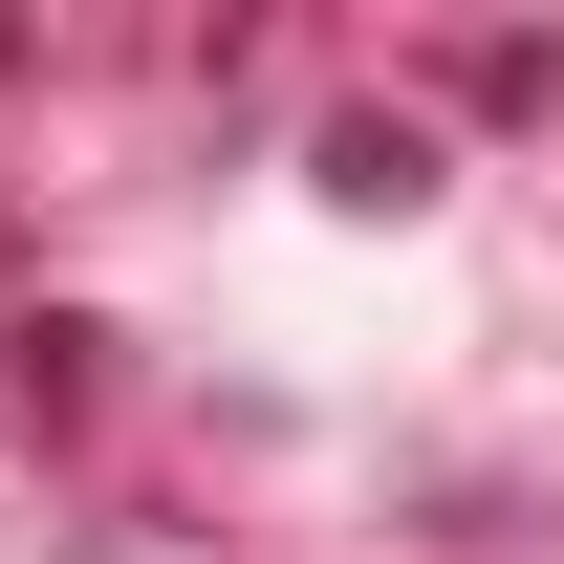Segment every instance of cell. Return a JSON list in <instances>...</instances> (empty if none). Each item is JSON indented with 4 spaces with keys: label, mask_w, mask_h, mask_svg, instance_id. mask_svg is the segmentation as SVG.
Here are the masks:
<instances>
[{
    "label": "cell",
    "mask_w": 564,
    "mask_h": 564,
    "mask_svg": "<svg viewBox=\"0 0 564 564\" xmlns=\"http://www.w3.org/2000/svg\"><path fill=\"white\" fill-rule=\"evenodd\" d=\"M326 196H369V217H391V196H434V152L391 131V109H348V131H326Z\"/></svg>",
    "instance_id": "cell-1"
}]
</instances>
